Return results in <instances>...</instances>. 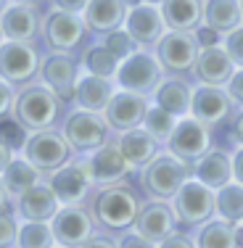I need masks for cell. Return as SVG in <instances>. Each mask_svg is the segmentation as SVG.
<instances>
[{
    "label": "cell",
    "instance_id": "cell-19",
    "mask_svg": "<svg viewBox=\"0 0 243 248\" xmlns=\"http://www.w3.org/2000/svg\"><path fill=\"white\" fill-rule=\"evenodd\" d=\"M132 230L159 246L164 238H169L172 232H177L180 224H177V217H175V211H172L169 201H151L148 198V201H143V206H140V214H138V219H135Z\"/></svg>",
    "mask_w": 243,
    "mask_h": 248
},
{
    "label": "cell",
    "instance_id": "cell-10",
    "mask_svg": "<svg viewBox=\"0 0 243 248\" xmlns=\"http://www.w3.org/2000/svg\"><path fill=\"white\" fill-rule=\"evenodd\" d=\"M40 53L34 43H0V79L11 85H29L40 74Z\"/></svg>",
    "mask_w": 243,
    "mask_h": 248
},
{
    "label": "cell",
    "instance_id": "cell-26",
    "mask_svg": "<svg viewBox=\"0 0 243 248\" xmlns=\"http://www.w3.org/2000/svg\"><path fill=\"white\" fill-rule=\"evenodd\" d=\"M153 103L159 108L169 111L175 119H185L191 116V100H193V85L185 82L182 77H164L159 90L153 93Z\"/></svg>",
    "mask_w": 243,
    "mask_h": 248
},
{
    "label": "cell",
    "instance_id": "cell-31",
    "mask_svg": "<svg viewBox=\"0 0 243 248\" xmlns=\"http://www.w3.org/2000/svg\"><path fill=\"white\" fill-rule=\"evenodd\" d=\"M193 240L195 248H238V230L235 224L214 217L195 230Z\"/></svg>",
    "mask_w": 243,
    "mask_h": 248
},
{
    "label": "cell",
    "instance_id": "cell-12",
    "mask_svg": "<svg viewBox=\"0 0 243 248\" xmlns=\"http://www.w3.org/2000/svg\"><path fill=\"white\" fill-rule=\"evenodd\" d=\"M235 114V103L230 100L225 87H211V85H195L193 87V100H191V116L201 122L204 127L217 129L225 122H230Z\"/></svg>",
    "mask_w": 243,
    "mask_h": 248
},
{
    "label": "cell",
    "instance_id": "cell-30",
    "mask_svg": "<svg viewBox=\"0 0 243 248\" xmlns=\"http://www.w3.org/2000/svg\"><path fill=\"white\" fill-rule=\"evenodd\" d=\"M0 177H3V182H5V190H8L11 201L19 198L21 193L29 190L32 185H37V182L45 180V174L40 172L37 167H32L24 156H14V161L5 167V172Z\"/></svg>",
    "mask_w": 243,
    "mask_h": 248
},
{
    "label": "cell",
    "instance_id": "cell-32",
    "mask_svg": "<svg viewBox=\"0 0 243 248\" xmlns=\"http://www.w3.org/2000/svg\"><path fill=\"white\" fill-rule=\"evenodd\" d=\"M214 198H217V217L230 224H238L243 222V185L238 182H227L225 187L214 190Z\"/></svg>",
    "mask_w": 243,
    "mask_h": 248
},
{
    "label": "cell",
    "instance_id": "cell-36",
    "mask_svg": "<svg viewBox=\"0 0 243 248\" xmlns=\"http://www.w3.org/2000/svg\"><path fill=\"white\" fill-rule=\"evenodd\" d=\"M103 45L109 48L111 53H114L119 61H124V58H130L132 53H138L140 50V45L135 43L132 37H130L124 29H116V32H109V34H103Z\"/></svg>",
    "mask_w": 243,
    "mask_h": 248
},
{
    "label": "cell",
    "instance_id": "cell-47",
    "mask_svg": "<svg viewBox=\"0 0 243 248\" xmlns=\"http://www.w3.org/2000/svg\"><path fill=\"white\" fill-rule=\"evenodd\" d=\"M233 180L243 185V145L233 151Z\"/></svg>",
    "mask_w": 243,
    "mask_h": 248
},
{
    "label": "cell",
    "instance_id": "cell-3",
    "mask_svg": "<svg viewBox=\"0 0 243 248\" xmlns=\"http://www.w3.org/2000/svg\"><path fill=\"white\" fill-rule=\"evenodd\" d=\"M64 100L50 93L45 85H24L21 93H16L14 103V122L24 132H37V129H50L61 116Z\"/></svg>",
    "mask_w": 243,
    "mask_h": 248
},
{
    "label": "cell",
    "instance_id": "cell-23",
    "mask_svg": "<svg viewBox=\"0 0 243 248\" xmlns=\"http://www.w3.org/2000/svg\"><path fill=\"white\" fill-rule=\"evenodd\" d=\"M193 180H198L201 185L211 187V190H219L227 182H233V151L214 148L211 145L193 164Z\"/></svg>",
    "mask_w": 243,
    "mask_h": 248
},
{
    "label": "cell",
    "instance_id": "cell-16",
    "mask_svg": "<svg viewBox=\"0 0 243 248\" xmlns=\"http://www.w3.org/2000/svg\"><path fill=\"white\" fill-rule=\"evenodd\" d=\"M172 156L182 158L188 164H195L206 151L211 148V129L204 127L201 122H195L193 116H185V119H177V127L172 132L169 143L164 145Z\"/></svg>",
    "mask_w": 243,
    "mask_h": 248
},
{
    "label": "cell",
    "instance_id": "cell-41",
    "mask_svg": "<svg viewBox=\"0 0 243 248\" xmlns=\"http://www.w3.org/2000/svg\"><path fill=\"white\" fill-rule=\"evenodd\" d=\"M193 34L198 40V48H214V45H222V40H225V34H219L217 29H211L206 24H201Z\"/></svg>",
    "mask_w": 243,
    "mask_h": 248
},
{
    "label": "cell",
    "instance_id": "cell-6",
    "mask_svg": "<svg viewBox=\"0 0 243 248\" xmlns=\"http://www.w3.org/2000/svg\"><path fill=\"white\" fill-rule=\"evenodd\" d=\"M114 82L119 90L135 93V95H143V98H153V93L164 82V69L153 53L140 48L138 53H132L130 58H124L119 63V72H116Z\"/></svg>",
    "mask_w": 243,
    "mask_h": 248
},
{
    "label": "cell",
    "instance_id": "cell-39",
    "mask_svg": "<svg viewBox=\"0 0 243 248\" xmlns=\"http://www.w3.org/2000/svg\"><path fill=\"white\" fill-rule=\"evenodd\" d=\"M14 103H16L14 85L5 82V79H0V122H5L11 114H14Z\"/></svg>",
    "mask_w": 243,
    "mask_h": 248
},
{
    "label": "cell",
    "instance_id": "cell-25",
    "mask_svg": "<svg viewBox=\"0 0 243 248\" xmlns=\"http://www.w3.org/2000/svg\"><path fill=\"white\" fill-rule=\"evenodd\" d=\"M119 90L114 79H106V77H96V74H82L80 82H77V108L82 111H93V114H103L106 106L111 103L114 93Z\"/></svg>",
    "mask_w": 243,
    "mask_h": 248
},
{
    "label": "cell",
    "instance_id": "cell-8",
    "mask_svg": "<svg viewBox=\"0 0 243 248\" xmlns=\"http://www.w3.org/2000/svg\"><path fill=\"white\" fill-rule=\"evenodd\" d=\"M198 53H201V48H198V40H195L193 32H172V29L164 32V37L153 48L156 61L162 63L164 74H169V77L193 74Z\"/></svg>",
    "mask_w": 243,
    "mask_h": 248
},
{
    "label": "cell",
    "instance_id": "cell-18",
    "mask_svg": "<svg viewBox=\"0 0 243 248\" xmlns=\"http://www.w3.org/2000/svg\"><path fill=\"white\" fill-rule=\"evenodd\" d=\"M148 98L143 95H135V93H127V90H116L111 103L106 106L103 111V119L109 124L111 132H127V129H138L143 127V119H146V111H148Z\"/></svg>",
    "mask_w": 243,
    "mask_h": 248
},
{
    "label": "cell",
    "instance_id": "cell-56",
    "mask_svg": "<svg viewBox=\"0 0 243 248\" xmlns=\"http://www.w3.org/2000/svg\"><path fill=\"white\" fill-rule=\"evenodd\" d=\"M241 227H243V222H241Z\"/></svg>",
    "mask_w": 243,
    "mask_h": 248
},
{
    "label": "cell",
    "instance_id": "cell-24",
    "mask_svg": "<svg viewBox=\"0 0 243 248\" xmlns=\"http://www.w3.org/2000/svg\"><path fill=\"white\" fill-rule=\"evenodd\" d=\"M127 0H90L87 8L82 11L87 29L98 34H109L116 29H124V19H127Z\"/></svg>",
    "mask_w": 243,
    "mask_h": 248
},
{
    "label": "cell",
    "instance_id": "cell-17",
    "mask_svg": "<svg viewBox=\"0 0 243 248\" xmlns=\"http://www.w3.org/2000/svg\"><path fill=\"white\" fill-rule=\"evenodd\" d=\"M124 32L140 45V48H156V43L164 37L167 24L159 5H148V3H138L130 5L127 19H124Z\"/></svg>",
    "mask_w": 243,
    "mask_h": 248
},
{
    "label": "cell",
    "instance_id": "cell-14",
    "mask_svg": "<svg viewBox=\"0 0 243 248\" xmlns=\"http://www.w3.org/2000/svg\"><path fill=\"white\" fill-rule=\"evenodd\" d=\"M80 77V61L72 53H48L40 61V79L61 100H74Z\"/></svg>",
    "mask_w": 243,
    "mask_h": 248
},
{
    "label": "cell",
    "instance_id": "cell-55",
    "mask_svg": "<svg viewBox=\"0 0 243 248\" xmlns=\"http://www.w3.org/2000/svg\"><path fill=\"white\" fill-rule=\"evenodd\" d=\"M241 11H243V0H241Z\"/></svg>",
    "mask_w": 243,
    "mask_h": 248
},
{
    "label": "cell",
    "instance_id": "cell-11",
    "mask_svg": "<svg viewBox=\"0 0 243 248\" xmlns=\"http://www.w3.org/2000/svg\"><path fill=\"white\" fill-rule=\"evenodd\" d=\"M53 238L58 246L66 248H80L96 235V219H93L90 209L85 203L82 206H61L56 211V217L50 219Z\"/></svg>",
    "mask_w": 243,
    "mask_h": 248
},
{
    "label": "cell",
    "instance_id": "cell-42",
    "mask_svg": "<svg viewBox=\"0 0 243 248\" xmlns=\"http://www.w3.org/2000/svg\"><path fill=\"white\" fill-rule=\"evenodd\" d=\"M225 90H227L230 100L235 103V108H243V69H235V74L230 77Z\"/></svg>",
    "mask_w": 243,
    "mask_h": 248
},
{
    "label": "cell",
    "instance_id": "cell-33",
    "mask_svg": "<svg viewBox=\"0 0 243 248\" xmlns=\"http://www.w3.org/2000/svg\"><path fill=\"white\" fill-rule=\"evenodd\" d=\"M119 58L114 56L103 43L100 45H90L85 53H82V66H85L87 74L96 77H106V79H114L116 72H119Z\"/></svg>",
    "mask_w": 243,
    "mask_h": 248
},
{
    "label": "cell",
    "instance_id": "cell-46",
    "mask_svg": "<svg viewBox=\"0 0 243 248\" xmlns=\"http://www.w3.org/2000/svg\"><path fill=\"white\" fill-rule=\"evenodd\" d=\"M80 248H116V238H111V235H93V238Z\"/></svg>",
    "mask_w": 243,
    "mask_h": 248
},
{
    "label": "cell",
    "instance_id": "cell-21",
    "mask_svg": "<svg viewBox=\"0 0 243 248\" xmlns=\"http://www.w3.org/2000/svg\"><path fill=\"white\" fill-rule=\"evenodd\" d=\"M58 209H61V203L53 196L48 180L37 182L21 193L19 198H14V211L21 222H50Z\"/></svg>",
    "mask_w": 243,
    "mask_h": 248
},
{
    "label": "cell",
    "instance_id": "cell-27",
    "mask_svg": "<svg viewBox=\"0 0 243 248\" xmlns=\"http://www.w3.org/2000/svg\"><path fill=\"white\" fill-rule=\"evenodd\" d=\"M116 145H119L124 161L130 164V169H132V172H140V169H143L153 156H159V153H162V145H159L143 127L122 132L119 138H116Z\"/></svg>",
    "mask_w": 243,
    "mask_h": 248
},
{
    "label": "cell",
    "instance_id": "cell-43",
    "mask_svg": "<svg viewBox=\"0 0 243 248\" xmlns=\"http://www.w3.org/2000/svg\"><path fill=\"white\" fill-rule=\"evenodd\" d=\"M159 248H195V240L193 235H188L185 230H177V232H172L169 238H164Z\"/></svg>",
    "mask_w": 243,
    "mask_h": 248
},
{
    "label": "cell",
    "instance_id": "cell-4",
    "mask_svg": "<svg viewBox=\"0 0 243 248\" xmlns=\"http://www.w3.org/2000/svg\"><path fill=\"white\" fill-rule=\"evenodd\" d=\"M21 156L48 177L50 172L66 167L74 158V151H72V145H69V140L64 138L61 129L50 127V129L29 132L27 140H24V148H21Z\"/></svg>",
    "mask_w": 243,
    "mask_h": 248
},
{
    "label": "cell",
    "instance_id": "cell-48",
    "mask_svg": "<svg viewBox=\"0 0 243 248\" xmlns=\"http://www.w3.org/2000/svg\"><path fill=\"white\" fill-rule=\"evenodd\" d=\"M14 156H16V153H14V148H11V145L5 143L3 138H0V174L5 172V167H8L11 161H14Z\"/></svg>",
    "mask_w": 243,
    "mask_h": 248
},
{
    "label": "cell",
    "instance_id": "cell-51",
    "mask_svg": "<svg viewBox=\"0 0 243 248\" xmlns=\"http://www.w3.org/2000/svg\"><path fill=\"white\" fill-rule=\"evenodd\" d=\"M8 5H11V0H0V16H3V11L8 8Z\"/></svg>",
    "mask_w": 243,
    "mask_h": 248
},
{
    "label": "cell",
    "instance_id": "cell-52",
    "mask_svg": "<svg viewBox=\"0 0 243 248\" xmlns=\"http://www.w3.org/2000/svg\"><path fill=\"white\" fill-rule=\"evenodd\" d=\"M140 3H148V5H162L164 0H140Z\"/></svg>",
    "mask_w": 243,
    "mask_h": 248
},
{
    "label": "cell",
    "instance_id": "cell-9",
    "mask_svg": "<svg viewBox=\"0 0 243 248\" xmlns=\"http://www.w3.org/2000/svg\"><path fill=\"white\" fill-rule=\"evenodd\" d=\"M85 169V174L90 177L93 187H103V185H114V182H122L132 174L130 164L124 161L116 140H109L106 145H100L98 151L87 153V156H77Z\"/></svg>",
    "mask_w": 243,
    "mask_h": 248
},
{
    "label": "cell",
    "instance_id": "cell-37",
    "mask_svg": "<svg viewBox=\"0 0 243 248\" xmlns=\"http://www.w3.org/2000/svg\"><path fill=\"white\" fill-rule=\"evenodd\" d=\"M19 217L16 211L3 209L0 211V248H16V235H19Z\"/></svg>",
    "mask_w": 243,
    "mask_h": 248
},
{
    "label": "cell",
    "instance_id": "cell-40",
    "mask_svg": "<svg viewBox=\"0 0 243 248\" xmlns=\"http://www.w3.org/2000/svg\"><path fill=\"white\" fill-rule=\"evenodd\" d=\"M116 248H159V246L143 238L140 232H135V230H127V232L116 235Z\"/></svg>",
    "mask_w": 243,
    "mask_h": 248
},
{
    "label": "cell",
    "instance_id": "cell-35",
    "mask_svg": "<svg viewBox=\"0 0 243 248\" xmlns=\"http://www.w3.org/2000/svg\"><path fill=\"white\" fill-rule=\"evenodd\" d=\"M50 222H19V235H16V248H53Z\"/></svg>",
    "mask_w": 243,
    "mask_h": 248
},
{
    "label": "cell",
    "instance_id": "cell-44",
    "mask_svg": "<svg viewBox=\"0 0 243 248\" xmlns=\"http://www.w3.org/2000/svg\"><path fill=\"white\" fill-rule=\"evenodd\" d=\"M90 0H53L56 11H66V14H82Z\"/></svg>",
    "mask_w": 243,
    "mask_h": 248
},
{
    "label": "cell",
    "instance_id": "cell-54",
    "mask_svg": "<svg viewBox=\"0 0 243 248\" xmlns=\"http://www.w3.org/2000/svg\"><path fill=\"white\" fill-rule=\"evenodd\" d=\"M53 248H66V246H58V243H56V246H53Z\"/></svg>",
    "mask_w": 243,
    "mask_h": 248
},
{
    "label": "cell",
    "instance_id": "cell-13",
    "mask_svg": "<svg viewBox=\"0 0 243 248\" xmlns=\"http://www.w3.org/2000/svg\"><path fill=\"white\" fill-rule=\"evenodd\" d=\"M87 24L82 14H66V11H50L43 19V37L53 53H72L85 40Z\"/></svg>",
    "mask_w": 243,
    "mask_h": 248
},
{
    "label": "cell",
    "instance_id": "cell-45",
    "mask_svg": "<svg viewBox=\"0 0 243 248\" xmlns=\"http://www.w3.org/2000/svg\"><path fill=\"white\" fill-rule=\"evenodd\" d=\"M230 138L243 145V108H235L233 119H230Z\"/></svg>",
    "mask_w": 243,
    "mask_h": 248
},
{
    "label": "cell",
    "instance_id": "cell-1",
    "mask_svg": "<svg viewBox=\"0 0 243 248\" xmlns=\"http://www.w3.org/2000/svg\"><path fill=\"white\" fill-rule=\"evenodd\" d=\"M87 201H90L87 209H90L93 219H96V227L106 230V235H111V238L132 230L135 219L140 214V206H143L138 190L127 180L98 187Z\"/></svg>",
    "mask_w": 243,
    "mask_h": 248
},
{
    "label": "cell",
    "instance_id": "cell-49",
    "mask_svg": "<svg viewBox=\"0 0 243 248\" xmlns=\"http://www.w3.org/2000/svg\"><path fill=\"white\" fill-rule=\"evenodd\" d=\"M8 203H11V196H8V190H5L3 177H0V211H3V209H8Z\"/></svg>",
    "mask_w": 243,
    "mask_h": 248
},
{
    "label": "cell",
    "instance_id": "cell-53",
    "mask_svg": "<svg viewBox=\"0 0 243 248\" xmlns=\"http://www.w3.org/2000/svg\"><path fill=\"white\" fill-rule=\"evenodd\" d=\"M3 40H5V37H3V29H0V43H3Z\"/></svg>",
    "mask_w": 243,
    "mask_h": 248
},
{
    "label": "cell",
    "instance_id": "cell-34",
    "mask_svg": "<svg viewBox=\"0 0 243 248\" xmlns=\"http://www.w3.org/2000/svg\"><path fill=\"white\" fill-rule=\"evenodd\" d=\"M175 127H177V119L169 114V111L159 108L156 103L148 106L146 119H143V129H146L148 135H151L153 140H156L159 145H167V143H169V138H172V132H175Z\"/></svg>",
    "mask_w": 243,
    "mask_h": 248
},
{
    "label": "cell",
    "instance_id": "cell-15",
    "mask_svg": "<svg viewBox=\"0 0 243 248\" xmlns=\"http://www.w3.org/2000/svg\"><path fill=\"white\" fill-rule=\"evenodd\" d=\"M45 180H48L53 196L58 198L61 206H82L93 193V182H90V177L85 174V169H82V164L77 156L66 164V167L50 172Z\"/></svg>",
    "mask_w": 243,
    "mask_h": 248
},
{
    "label": "cell",
    "instance_id": "cell-38",
    "mask_svg": "<svg viewBox=\"0 0 243 248\" xmlns=\"http://www.w3.org/2000/svg\"><path fill=\"white\" fill-rule=\"evenodd\" d=\"M222 48L227 50V56H230V61L235 63V69H243V24L225 34Z\"/></svg>",
    "mask_w": 243,
    "mask_h": 248
},
{
    "label": "cell",
    "instance_id": "cell-28",
    "mask_svg": "<svg viewBox=\"0 0 243 248\" xmlns=\"http://www.w3.org/2000/svg\"><path fill=\"white\" fill-rule=\"evenodd\" d=\"M204 3L206 0H164L162 8L164 24L172 32H195L204 24Z\"/></svg>",
    "mask_w": 243,
    "mask_h": 248
},
{
    "label": "cell",
    "instance_id": "cell-20",
    "mask_svg": "<svg viewBox=\"0 0 243 248\" xmlns=\"http://www.w3.org/2000/svg\"><path fill=\"white\" fill-rule=\"evenodd\" d=\"M0 29H3L5 40L14 43H34L40 32H43V16H40L37 5L27 3H11L0 16Z\"/></svg>",
    "mask_w": 243,
    "mask_h": 248
},
{
    "label": "cell",
    "instance_id": "cell-2",
    "mask_svg": "<svg viewBox=\"0 0 243 248\" xmlns=\"http://www.w3.org/2000/svg\"><path fill=\"white\" fill-rule=\"evenodd\" d=\"M140 187L151 201H172L182 185L193 177V164L162 151L140 169Z\"/></svg>",
    "mask_w": 243,
    "mask_h": 248
},
{
    "label": "cell",
    "instance_id": "cell-7",
    "mask_svg": "<svg viewBox=\"0 0 243 248\" xmlns=\"http://www.w3.org/2000/svg\"><path fill=\"white\" fill-rule=\"evenodd\" d=\"M64 138L69 140L74 156H87V153L98 151L100 145L109 143V124H106L103 114H93V111L77 108L64 119Z\"/></svg>",
    "mask_w": 243,
    "mask_h": 248
},
{
    "label": "cell",
    "instance_id": "cell-29",
    "mask_svg": "<svg viewBox=\"0 0 243 248\" xmlns=\"http://www.w3.org/2000/svg\"><path fill=\"white\" fill-rule=\"evenodd\" d=\"M204 24L217 29L219 34L233 32L243 24L241 0H206L204 3Z\"/></svg>",
    "mask_w": 243,
    "mask_h": 248
},
{
    "label": "cell",
    "instance_id": "cell-5",
    "mask_svg": "<svg viewBox=\"0 0 243 248\" xmlns=\"http://www.w3.org/2000/svg\"><path fill=\"white\" fill-rule=\"evenodd\" d=\"M172 211L177 217V224L180 230H198L201 224H206L209 219L217 217V198L214 190L206 185H201L198 180H188L185 185L177 190V196L169 201Z\"/></svg>",
    "mask_w": 243,
    "mask_h": 248
},
{
    "label": "cell",
    "instance_id": "cell-50",
    "mask_svg": "<svg viewBox=\"0 0 243 248\" xmlns=\"http://www.w3.org/2000/svg\"><path fill=\"white\" fill-rule=\"evenodd\" d=\"M11 3H27V5H37L40 0H11Z\"/></svg>",
    "mask_w": 243,
    "mask_h": 248
},
{
    "label": "cell",
    "instance_id": "cell-22",
    "mask_svg": "<svg viewBox=\"0 0 243 248\" xmlns=\"http://www.w3.org/2000/svg\"><path fill=\"white\" fill-rule=\"evenodd\" d=\"M233 74H235V63L230 61L227 50H225L222 45L201 48L198 58H195V66H193V77H195L198 85L225 87Z\"/></svg>",
    "mask_w": 243,
    "mask_h": 248
}]
</instances>
